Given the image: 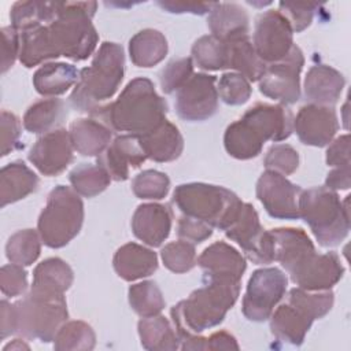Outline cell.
<instances>
[{
	"mask_svg": "<svg viewBox=\"0 0 351 351\" xmlns=\"http://www.w3.org/2000/svg\"><path fill=\"white\" fill-rule=\"evenodd\" d=\"M170 188L167 174L158 170H144L138 173L132 181V191L138 199L160 200Z\"/></svg>",
	"mask_w": 351,
	"mask_h": 351,
	"instance_id": "60d3db41",
	"label": "cell"
},
{
	"mask_svg": "<svg viewBox=\"0 0 351 351\" xmlns=\"http://www.w3.org/2000/svg\"><path fill=\"white\" fill-rule=\"evenodd\" d=\"M69 180L73 189L80 196L93 197L101 193L110 185L112 178L100 165L82 163L70 171Z\"/></svg>",
	"mask_w": 351,
	"mask_h": 351,
	"instance_id": "e575fe53",
	"label": "cell"
},
{
	"mask_svg": "<svg viewBox=\"0 0 351 351\" xmlns=\"http://www.w3.org/2000/svg\"><path fill=\"white\" fill-rule=\"evenodd\" d=\"M304 64L303 52L293 45L281 60L266 64L259 78V90L282 104H293L300 99V71Z\"/></svg>",
	"mask_w": 351,
	"mask_h": 351,
	"instance_id": "4fadbf2b",
	"label": "cell"
},
{
	"mask_svg": "<svg viewBox=\"0 0 351 351\" xmlns=\"http://www.w3.org/2000/svg\"><path fill=\"white\" fill-rule=\"evenodd\" d=\"M125 73L123 48L117 43L104 41L89 67L80 71L78 82L71 95V106L82 112H92L118 90Z\"/></svg>",
	"mask_w": 351,
	"mask_h": 351,
	"instance_id": "8992f818",
	"label": "cell"
},
{
	"mask_svg": "<svg viewBox=\"0 0 351 351\" xmlns=\"http://www.w3.org/2000/svg\"><path fill=\"white\" fill-rule=\"evenodd\" d=\"M326 165L332 167L350 165V136L343 134L335 141H330V145L326 149Z\"/></svg>",
	"mask_w": 351,
	"mask_h": 351,
	"instance_id": "f907efd6",
	"label": "cell"
},
{
	"mask_svg": "<svg viewBox=\"0 0 351 351\" xmlns=\"http://www.w3.org/2000/svg\"><path fill=\"white\" fill-rule=\"evenodd\" d=\"M239 293L240 281L204 277L203 287L195 289L170 310L181 344L219 325L236 303Z\"/></svg>",
	"mask_w": 351,
	"mask_h": 351,
	"instance_id": "277c9868",
	"label": "cell"
},
{
	"mask_svg": "<svg viewBox=\"0 0 351 351\" xmlns=\"http://www.w3.org/2000/svg\"><path fill=\"white\" fill-rule=\"evenodd\" d=\"M158 5L173 14L191 12L195 15H203L210 12L215 3H196V1H158Z\"/></svg>",
	"mask_w": 351,
	"mask_h": 351,
	"instance_id": "816d5d0a",
	"label": "cell"
},
{
	"mask_svg": "<svg viewBox=\"0 0 351 351\" xmlns=\"http://www.w3.org/2000/svg\"><path fill=\"white\" fill-rule=\"evenodd\" d=\"M73 280V270L63 259L56 256L48 258L36 266L30 291L49 295H64V292L71 287Z\"/></svg>",
	"mask_w": 351,
	"mask_h": 351,
	"instance_id": "f1b7e54d",
	"label": "cell"
},
{
	"mask_svg": "<svg viewBox=\"0 0 351 351\" xmlns=\"http://www.w3.org/2000/svg\"><path fill=\"white\" fill-rule=\"evenodd\" d=\"M223 232L228 239L241 247L245 256L254 263L267 265L274 261L271 233L263 229L252 204L243 202L233 221Z\"/></svg>",
	"mask_w": 351,
	"mask_h": 351,
	"instance_id": "8fae6325",
	"label": "cell"
},
{
	"mask_svg": "<svg viewBox=\"0 0 351 351\" xmlns=\"http://www.w3.org/2000/svg\"><path fill=\"white\" fill-rule=\"evenodd\" d=\"M237 340L230 333L221 330L206 339V350H239Z\"/></svg>",
	"mask_w": 351,
	"mask_h": 351,
	"instance_id": "db71d44e",
	"label": "cell"
},
{
	"mask_svg": "<svg viewBox=\"0 0 351 351\" xmlns=\"http://www.w3.org/2000/svg\"><path fill=\"white\" fill-rule=\"evenodd\" d=\"M270 233L274 245V261L281 263L299 288L325 291L336 285L343 277L344 267L337 254H318L303 229L276 228Z\"/></svg>",
	"mask_w": 351,
	"mask_h": 351,
	"instance_id": "7a4b0ae2",
	"label": "cell"
},
{
	"mask_svg": "<svg viewBox=\"0 0 351 351\" xmlns=\"http://www.w3.org/2000/svg\"><path fill=\"white\" fill-rule=\"evenodd\" d=\"M173 203L184 215L225 230L243 202L236 193L223 186L189 182L181 184L174 189Z\"/></svg>",
	"mask_w": 351,
	"mask_h": 351,
	"instance_id": "ba28073f",
	"label": "cell"
},
{
	"mask_svg": "<svg viewBox=\"0 0 351 351\" xmlns=\"http://www.w3.org/2000/svg\"><path fill=\"white\" fill-rule=\"evenodd\" d=\"M263 165L267 170L289 176L299 167V154L288 144H274L267 149Z\"/></svg>",
	"mask_w": 351,
	"mask_h": 351,
	"instance_id": "ee69618b",
	"label": "cell"
},
{
	"mask_svg": "<svg viewBox=\"0 0 351 351\" xmlns=\"http://www.w3.org/2000/svg\"><path fill=\"white\" fill-rule=\"evenodd\" d=\"M315 319L300 307L287 302L270 315L271 335L284 343L300 346Z\"/></svg>",
	"mask_w": 351,
	"mask_h": 351,
	"instance_id": "603a6c76",
	"label": "cell"
},
{
	"mask_svg": "<svg viewBox=\"0 0 351 351\" xmlns=\"http://www.w3.org/2000/svg\"><path fill=\"white\" fill-rule=\"evenodd\" d=\"M293 119L282 104L256 103L236 122L230 123L223 134L226 152L241 160L261 154L266 141H281L291 136Z\"/></svg>",
	"mask_w": 351,
	"mask_h": 351,
	"instance_id": "5b68a950",
	"label": "cell"
},
{
	"mask_svg": "<svg viewBox=\"0 0 351 351\" xmlns=\"http://www.w3.org/2000/svg\"><path fill=\"white\" fill-rule=\"evenodd\" d=\"M84 222V203L70 186H55L37 221L41 241L49 248H62L81 230Z\"/></svg>",
	"mask_w": 351,
	"mask_h": 351,
	"instance_id": "30bf717a",
	"label": "cell"
},
{
	"mask_svg": "<svg viewBox=\"0 0 351 351\" xmlns=\"http://www.w3.org/2000/svg\"><path fill=\"white\" fill-rule=\"evenodd\" d=\"M351 185V171L350 165L333 167L332 171L328 173L325 180V186L332 191L348 189Z\"/></svg>",
	"mask_w": 351,
	"mask_h": 351,
	"instance_id": "f5cc1de1",
	"label": "cell"
},
{
	"mask_svg": "<svg viewBox=\"0 0 351 351\" xmlns=\"http://www.w3.org/2000/svg\"><path fill=\"white\" fill-rule=\"evenodd\" d=\"M137 137L147 158L155 162L176 160L184 149V138L178 128L167 119L154 130Z\"/></svg>",
	"mask_w": 351,
	"mask_h": 351,
	"instance_id": "484cf974",
	"label": "cell"
},
{
	"mask_svg": "<svg viewBox=\"0 0 351 351\" xmlns=\"http://www.w3.org/2000/svg\"><path fill=\"white\" fill-rule=\"evenodd\" d=\"M167 114V104L160 97L151 80L138 77L132 80L119 97L101 104L89 115L108 126L112 132L143 136L158 128Z\"/></svg>",
	"mask_w": 351,
	"mask_h": 351,
	"instance_id": "3957f363",
	"label": "cell"
},
{
	"mask_svg": "<svg viewBox=\"0 0 351 351\" xmlns=\"http://www.w3.org/2000/svg\"><path fill=\"white\" fill-rule=\"evenodd\" d=\"M67 117L64 101L56 97L33 103L23 115V128L30 133H48Z\"/></svg>",
	"mask_w": 351,
	"mask_h": 351,
	"instance_id": "d6a6232c",
	"label": "cell"
},
{
	"mask_svg": "<svg viewBox=\"0 0 351 351\" xmlns=\"http://www.w3.org/2000/svg\"><path fill=\"white\" fill-rule=\"evenodd\" d=\"M350 195L341 202L336 191L315 186L302 191L298 200L300 218L322 247L339 245L350 232Z\"/></svg>",
	"mask_w": 351,
	"mask_h": 351,
	"instance_id": "52a82bcc",
	"label": "cell"
},
{
	"mask_svg": "<svg viewBox=\"0 0 351 351\" xmlns=\"http://www.w3.org/2000/svg\"><path fill=\"white\" fill-rule=\"evenodd\" d=\"M167 49L166 37L155 29H144L129 41V56L137 67H152L160 63Z\"/></svg>",
	"mask_w": 351,
	"mask_h": 351,
	"instance_id": "4dcf8cb0",
	"label": "cell"
},
{
	"mask_svg": "<svg viewBox=\"0 0 351 351\" xmlns=\"http://www.w3.org/2000/svg\"><path fill=\"white\" fill-rule=\"evenodd\" d=\"M302 188L292 184L285 176L266 170L256 182V197L263 204L267 214L277 219L300 218L298 200Z\"/></svg>",
	"mask_w": 351,
	"mask_h": 351,
	"instance_id": "2e32d148",
	"label": "cell"
},
{
	"mask_svg": "<svg viewBox=\"0 0 351 351\" xmlns=\"http://www.w3.org/2000/svg\"><path fill=\"white\" fill-rule=\"evenodd\" d=\"M141 346L149 351H174L181 347L180 337L169 319L160 314L141 318L137 324Z\"/></svg>",
	"mask_w": 351,
	"mask_h": 351,
	"instance_id": "1f68e13d",
	"label": "cell"
},
{
	"mask_svg": "<svg viewBox=\"0 0 351 351\" xmlns=\"http://www.w3.org/2000/svg\"><path fill=\"white\" fill-rule=\"evenodd\" d=\"M29 348L30 347L25 341H22L21 339H14L11 343H8V344H5L3 347V351H8V350H29Z\"/></svg>",
	"mask_w": 351,
	"mask_h": 351,
	"instance_id": "9f6ffc18",
	"label": "cell"
},
{
	"mask_svg": "<svg viewBox=\"0 0 351 351\" xmlns=\"http://www.w3.org/2000/svg\"><path fill=\"white\" fill-rule=\"evenodd\" d=\"M173 213L159 203L140 204L132 217L133 234L149 247H159L171 230Z\"/></svg>",
	"mask_w": 351,
	"mask_h": 351,
	"instance_id": "ffe728a7",
	"label": "cell"
},
{
	"mask_svg": "<svg viewBox=\"0 0 351 351\" xmlns=\"http://www.w3.org/2000/svg\"><path fill=\"white\" fill-rule=\"evenodd\" d=\"M0 288L4 296L15 298L27 288V273L23 266L16 263L4 265L0 270Z\"/></svg>",
	"mask_w": 351,
	"mask_h": 351,
	"instance_id": "bcb514c9",
	"label": "cell"
},
{
	"mask_svg": "<svg viewBox=\"0 0 351 351\" xmlns=\"http://www.w3.org/2000/svg\"><path fill=\"white\" fill-rule=\"evenodd\" d=\"M211 36L232 43L248 37V15L243 7L234 3H215L207 18Z\"/></svg>",
	"mask_w": 351,
	"mask_h": 351,
	"instance_id": "cb8c5ba5",
	"label": "cell"
},
{
	"mask_svg": "<svg viewBox=\"0 0 351 351\" xmlns=\"http://www.w3.org/2000/svg\"><path fill=\"white\" fill-rule=\"evenodd\" d=\"M163 265L173 273H186L197 263L195 244L186 240H177L166 244L160 251Z\"/></svg>",
	"mask_w": 351,
	"mask_h": 351,
	"instance_id": "ab89813d",
	"label": "cell"
},
{
	"mask_svg": "<svg viewBox=\"0 0 351 351\" xmlns=\"http://www.w3.org/2000/svg\"><path fill=\"white\" fill-rule=\"evenodd\" d=\"M193 75L192 58L174 59L160 71V86L165 93L177 92Z\"/></svg>",
	"mask_w": 351,
	"mask_h": 351,
	"instance_id": "7bdbcfd3",
	"label": "cell"
},
{
	"mask_svg": "<svg viewBox=\"0 0 351 351\" xmlns=\"http://www.w3.org/2000/svg\"><path fill=\"white\" fill-rule=\"evenodd\" d=\"M41 237L33 229L15 232L5 244V255L11 263L30 266L37 261L41 252Z\"/></svg>",
	"mask_w": 351,
	"mask_h": 351,
	"instance_id": "d590c367",
	"label": "cell"
},
{
	"mask_svg": "<svg viewBox=\"0 0 351 351\" xmlns=\"http://www.w3.org/2000/svg\"><path fill=\"white\" fill-rule=\"evenodd\" d=\"M21 137V121L10 111H1V156L18 147Z\"/></svg>",
	"mask_w": 351,
	"mask_h": 351,
	"instance_id": "c3c4849f",
	"label": "cell"
},
{
	"mask_svg": "<svg viewBox=\"0 0 351 351\" xmlns=\"http://www.w3.org/2000/svg\"><path fill=\"white\" fill-rule=\"evenodd\" d=\"M252 45L266 64L284 59L292 49L293 30L278 10H267L256 18Z\"/></svg>",
	"mask_w": 351,
	"mask_h": 351,
	"instance_id": "5bb4252c",
	"label": "cell"
},
{
	"mask_svg": "<svg viewBox=\"0 0 351 351\" xmlns=\"http://www.w3.org/2000/svg\"><path fill=\"white\" fill-rule=\"evenodd\" d=\"M96 8V1L52 3L45 21L19 33L21 63L29 69L59 56L73 60L90 56L99 41L92 25Z\"/></svg>",
	"mask_w": 351,
	"mask_h": 351,
	"instance_id": "6da1fadb",
	"label": "cell"
},
{
	"mask_svg": "<svg viewBox=\"0 0 351 351\" xmlns=\"http://www.w3.org/2000/svg\"><path fill=\"white\" fill-rule=\"evenodd\" d=\"M288 278L277 267L255 270L247 284L243 298V314L247 319L262 322L270 318L274 307L287 292Z\"/></svg>",
	"mask_w": 351,
	"mask_h": 351,
	"instance_id": "7c38bea8",
	"label": "cell"
},
{
	"mask_svg": "<svg viewBox=\"0 0 351 351\" xmlns=\"http://www.w3.org/2000/svg\"><path fill=\"white\" fill-rule=\"evenodd\" d=\"M217 77L197 73L193 74L176 92V111L181 119L189 122L206 121L218 110Z\"/></svg>",
	"mask_w": 351,
	"mask_h": 351,
	"instance_id": "9a60e30c",
	"label": "cell"
},
{
	"mask_svg": "<svg viewBox=\"0 0 351 351\" xmlns=\"http://www.w3.org/2000/svg\"><path fill=\"white\" fill-rule=\"evenodd\" d=\"M218 96L223 103L229 106H241L248 101L251 96V84L250 81L239 73H225L217 81Z\"/></svg>",
	"mask_w": 351,
	"mask_h": 351,
	"instance_id": "b9f144b4",
	"label": "cell"
},
{
	"mask_svg": "<svg viewBox=\"0 0 351 351\" xmlns=\"http://www.w3.org/2000/svg\"><path fill=\"white\" fill-rule=\"evenodd\" d=\"M321 7L317 3H278V11L287 18L295 33H300L308 27Z\"/></svg>",
	"mask_w": 351,
	"mask_h": 351,
	"instance_id": "f6af8a7d",
	"label": "cell"
},
{
	"mask_svg": "<svg viewBox=\"0 0 351 351\" xmlns=\"http://www.w3.org/2000/svg\"><path fill=\"white\" fill-rule=\"evenodd\" d=\"M147 159L137 136L121 134L97 156V165H100L112 180L125 181L129 177L130 169L141 166Z\"/></svg>",
	"mask_w": 351,
	"mask_h": 351,
	"instance_id": "d6986e66",
	"label": "cell"
},
{
	"mask_svg": "<svg viewBox=\"0 0 351 351\" xmlns=\"http://www.w3.org/2000/svg\"><path fill=\"white\" fill-rule=\"evenodd\" d=\"M112 266L115 273L125 281H136L154 274L158 269L156 254L137 243H128L119 247L114 255Z\"/></svg>",
	"mask_w": 351,
	"mask_h": 351,
	"instance_id": "d4e9b609",
	"label": "cell"
},
{
	"mask_svg": "<svg viewBox=\"0 0 351 351\" xmlns=\"http://www.w3.org/2000/svg\"><path fill=\"white\" fill-rule=\"evenodd\" d=\"M14 335L37 339L43 343L53 340L59 328L67 321L64 295H49L30 291L12 303Z\"/></svg>",
	"mask_w": 351,
	"mask_h": 351,
	"instance_id": "9c48e42d",
	"label": "cell"
},
{
	"mask_svg": "<svg viewBox=\"0 0 351 351\" xmlns=\"http://www.w3.org/2000/svg\"><path fill=\"white\" fill-rule=\"evenodd\" d=\"M69 134L74 151L84 156H99L112 141V130L95 118L73 121Z\"/></svg>",
	"mask_w": 351,
	"mask_h": 351,
	"instance_id": "4316f807",
	"label": "cell"
},
{
	"mask_svg": "<svg viewBox=\"0 0 351 351\" xmlns=\"http://www.w3.org/2000/svg\"><path fill=\"white\" fill-rule=\"evenodd\" d=\"M21 52V37L12 26L1 29V73L4 74L11 69L19 58Z\"/></svg>",
	"mask_w": 351,
	"mask_h": 351,
	"instance_id": "681fc988",
	"label": "cell"
},
{
	"mask_svg": "<svg viewBox=\"0 0 351 351\" xmlns=\"http://www.w3.org/2000/svg\"><path fill=\"white\" fill-rule=\"evenodd\" d=\"M74 147L69 130L59 128L43 134L32 147L27 158L44 176H58L73 162Z\"/></svg>",
	"mask_w": 351,
	"mask_h": 351,
	"instance_id": "e0dca14e",
	"label": "cell"
},
{
	"mask_svg": "<svg viewBox=\"0 0 351 351\" xmlns=\"http://www.w3.org/2000/svg\"><path fill=\"white\" fill-rule=\"evenodd\" d=\"M293 130L306 145L325 147L339 130V121L333 107L306 104L293 119Z\"/></svg>",
	"mask_w": 351,
	"mask_h": 351,
	"instance_id": "ac0fdd59",
	"label": "cell"
},
{
	"mask_svg": "<svg viewBox=\"0 0 351 351\" xmlns=\"http://www.w3.org/2000/svg\"><path fill=\"white\" fill-rule=\"evenodd\" d=\"M228 43H223L214 36H203L192 45V60L203 70H223L228 69Z\"/></svg>",
	"mask_w": 351,
	"mask_h": 351,
	"instance_id": "74e56055",
	"label": "cell"
},
{
	"mask_svg": "<svg viewBox=\"0 0 351 351\" xmlns=\"http://www.w3.org/2000/svg\"><path fill=\"white\" fill-rule=\"evenodd\" d=\"M80 73L75 66L62 62L44 63L33 75V85L43 96H58L66 93L78 82Z\"/></svg>",
	"mask_w": 351,
	"mask_h": 351,
	"instance_id": "f546056e",
	"label": "cell"
},
{
	"mask_svg": "<svg viewBox=\"0 0 351 351\" xmlns=\"http://www.w3.org/2000/svg\"><path fill=\"white\" fill-rule=\"evenodd\" d=\"M213 229L214 228L210 226L208 223L182 214V217L178 219L177 234L181 240H186L189 243L196 244L211 237Z\"/></svg>",
	"mask_w": 351,
	"mask_h": 351,
	"instance_id": "7dc6e473",
	"label": "cell"
},
{
	"mask_svg": "<svg viewBox=\"0 0 351 351\" xmlns=\"http://www.w3.org/2000/svg\"><path fill=\"white\" fill-rule=\"evenodd\" d=\"M344 77L326 64L313 66L304 78V96L310 104L333 106L344 88Z\"/></svg>",
	"mask_w": 351,
	"mask_h": 351,
	"instance_id": "7402d4cb",
	"label": "cell"
},
{
	"mask_svg": "<svg viewBox=\"0 0 351 351\" xmlns=\"http://www.w3.org/2000/svg\"><path fill=\"white\" fill-rule=\"evenodd\" d=\"M96 344V335L84 321L64 322L53 337V348L58 351H86Z\"/></svg>",
	"mask_w": 351,
	"mask_h": 351,
	"instance_id": "8d00e7d4",
	"label": "cell"
},
{
	"mask_svg": "<svg viewBox=\"0 0 351 351\" xmlns=\"http://www.w3.org/2000/svg\"><path fill=\"white\" fill-rule=\"evenodd\" d=\"M197 265L203 270L204 277L229 278L241 281L247 269L245 258L225 241H217L200 254Z\"/></svg>",
	"mask_w": 351,
	"mask_h": 351,
	"instance_id": "44dd1931",
	"label": "cell"
},
{
	"mask_svg": "<svg viewBox=\"0 0 351 351\" xmlns=\"http://www.w3.org/2000/svg\"><path fill=\"white\" fill-rule=\"evenodd\" d=\"M0 337L4 340L5 337L14 335V313H12V304L3 299L0 302Z\"/></svg>",
	"mask_w": 351,
	"mask_h": 351,
	"instance_id": "11a10c76",
	"label": "cell"
},
{
	"mask_svg": "<svg viewBox=\"0 0 351 351\" xmlns=\"http://www.w3.org/2000/svg\"><path fill=\"white\" fill-rule=\"evenodd\" d=\"M128 296L132 310L141 318L160 314L166 304L162 291L155 281L149 280L130 285Z\"/></svg>",
	"mask_w": 351,
	"mask_h": 351,
	"instance_id": "f35d334b",
	"label": "cell"
},
{
	"mask_svg": "<svg viewBox=\"0 0 351 351\" xmlns=\"http://www.w3.org/2000/svg\"><path fill=\"white\" fill-rule=\"evenodd\" d=\"M228 69L236 70L250 82L259 81L266 69V63L259 59L250 38L245 37L228 43Z\"/></svg>",
	"mask_w": 351,
	"mask_h": 351,
	"instance_id": "836d02e7",
	"label": "cell"
},
{
	"mask_svg": "<svg viewBox=\"0 0 351 351\" xmlns=\"http://www.w3.org/2000/svg\"><path fill=\"white\" fill-rule=\"evenodd\" d=\"M38 186L37 174L22 160L5 165L0 173V204L5 207L25 199Z\"/></svg>",
	"mask_w": 351,
	"mask_h": 351,
	"instance_id": "83f0119b",
	"label": "cell"
}]
</instances>
